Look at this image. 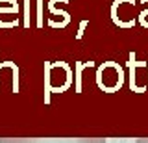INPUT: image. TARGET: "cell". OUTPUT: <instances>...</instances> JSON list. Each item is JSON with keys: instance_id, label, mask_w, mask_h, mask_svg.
<instances>
[{"instance_id": "obj_1", "label": "cell", "mask_w": 148, "mask_h": 143, "mask_svg": "<svg viewBox=\"0 0 148 143\" xmlns=\"http://www.w3.org/2000/svg\"><path fill=\"white\" fill-rule=\"evenodd\" d=\"M0 143H106L104 137H2Z\"/></svg>"}, {"instance_id": "obj_2", "label": "cell", "mask_w": 148, "mask_h": 143, "mask_svg": "<svg viewBox=\"0 0 148 143\" xmlns=\"http://www.w3.org/2000/svg\"><path fill=\"white\" fill-rule=\"evenodd\" d=\"M135 143H148V137H141V140H137Z\"/></svg>"}]
</instances>
